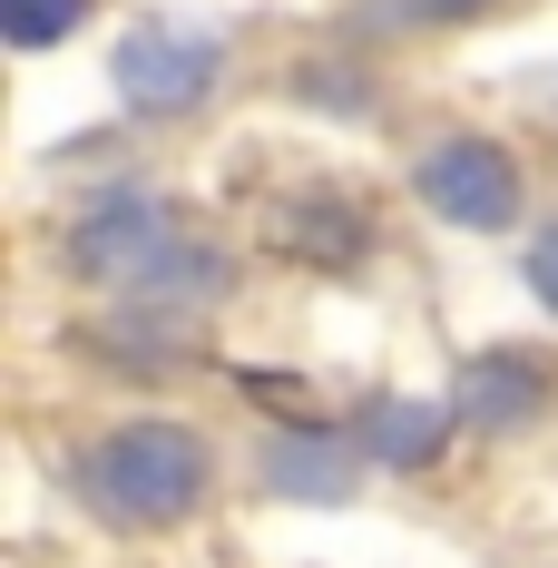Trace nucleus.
Instances as JSON below:
<instances>
[{
  "mask_svg": "<svg viewBox=\"0 0 558 568\" xmlns=\"http://www.w3.org/2000/svg\"><path fill=\"white\" fill-rule=\"evenodd\" d=\"M20 10V40H50L59 20H79V0H10Z\"/></svg>",
  "mask_w": 558,
  "mask_h": 568,
  "instance_id": "nucleus-2",
  "label": "nucleus"
},
{
  "mask_svg": "<svg viewBox=\"0 0 558 568\" xmlns=\"http://www.w3.org/2000/svg\"><path fill=\"white\" fill-rule=\"evenodd\" d=\"M196 490H206V452L176 422H138L99 452V500L118 519H176V510H196Z\"/></svg>",
  "mask_w": 558,
  "mask_h": 568,
  "instance_id": "nucleus-1",
  "label": "nucleus"
}]
</instances>
